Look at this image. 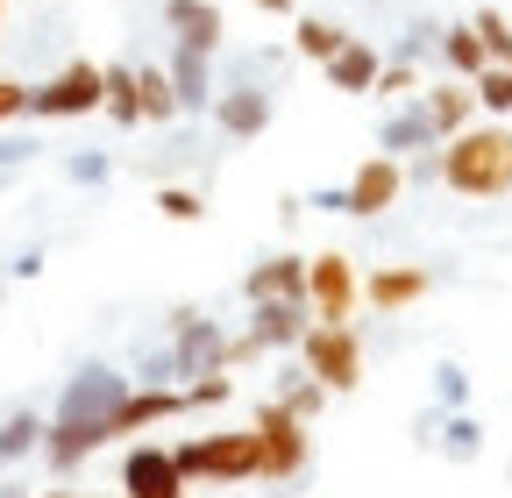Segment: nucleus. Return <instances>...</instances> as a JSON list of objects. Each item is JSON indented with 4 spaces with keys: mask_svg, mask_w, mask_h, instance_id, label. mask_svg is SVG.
<instances>
[{
    "mask_svg": "<svg viewBox=\"0 0 512 498\" xmlns=\"http://www.w3.org/2000/svg\"><path fill=\"white\" fill-rule=\"evenodd\" d=\"M15 114H29V86L22 79H0V129H8Z\"/></svg>",
    "mask_w": 512,
    "mask_h": 498,
    "instance_id": "nucleus-36",
    "label": "nucleus"
},
{
    "mask_svg": "<svg viewBox=\"0 0 512 498\" xmlns=\"http://www.w3.org/2000/svg\"><path fill=\"white\" fill-rule=\"evenodd\" d=\"M420 107H427V121H434V136H441V143H448V136H463L470 121H477V93H470V79L420 86Z\"/></svg>",
    "mask_w": 512,
    "mask_h": 498,
    "instance_id": "nucleus-16",
    "label": "nucleus"
},
{
    "mask_svg": "<svg viewBox=\"0 0 512 498\" xmlns=\"http://www.w3.org/2000/svg\"><path fill=\"white\" fill-rule=\"evenodd\" d=\"M36 150H43L36 136H0V171H22V164H29Z\"/></svg>",
    "mask_w": 512,
    "mask_h": 498,
    "instance_id": "nucleus-34",
    "label": "nucleus"
},
{
    "mask_svg": "<svg viewBox=\"0 0 512 498\" xmlns=\"http://www.w3.org/2000/svg\"><path fill=\"white\" fill-rule=\"evenodd\" d=\"M278 65H285L278 50H242V57H235V79H256V86H271V79H278Z\"/></svg>",
    "mask_w": 512,
    "mask_h": 498,
    "instance_id": "nucleus-33",
    "label": "nucleus"
},
{
    "mask_svg": "<svg viewBox=\"0 0 512 498\" xmlns=\"http://www.w3.org/2000/svg\"><path fill=\"white\" fill-rule=\"evenodd\" d=\"M399 193H406V164L399 157H363L356 171H349V214L356 221H370V214H384V207H399Z\"/></svg>",
    "mask_w": 512,
    "mask_h": 498,
    "instance_id": "nucleus-10",
    "label": "nucleus"
},
{
    "mask_svg": "<svg viewBox=\"0 0 512 498\" xmlns=\"http://www.w3.org/2000/svg\"><path fill=\"white\" fill-rule=\"evenodd\" d=\"M320 72H328V86H335V93H370V86H377V72H384V57H377V43L349 36V43L328 57V65H320Z\"/></svg>",
    "mask_w": 512,
    "mask_h": 498,
    "instance_id": "nucleus-17",
    "label": "nucleus"
},
{
    "mask_svg": "<svg viewBox=\"0 0 512 498\" xmlns=\"http://www.w3.org/2000/svg\"><path fill=\"white\" fill-rule=\"evenodd\" d=\"M136 100H143V121H171V114H178L171 72H164V65H136Z\"/></svg>",
    "mask_w": 512,
    "mask_h": 498,
    "instance_id": "nucleus-24",
    "label": "nucleus"
},
{
    "mask_svg": "<svg viewBox=\"0 0 512 498\" xmlns=\"http://www.w3.org/2000/svg\"><path fill=\"white\" fill-rule=\"evenodd\" d=\"M278 406H285V413H299V420H313L320 406H328V392H320L306 370H299V385H285V392H278Z\"/></svg>",
    "mask_w": 512,
    "mask_h": 498,
    "instance_id": "nucleus-31",
    "label": "nucleus"
},
{
    "mask_svg": "<svg viewBox=\"0 0 512 498\" xmlns=\"http://www.w3.org/2000/svg\"><path fill=\"white\" fill-rule=\"evenodd\" d=\"M377 150H384V157H399V164H406V157H420V150H441L427 107H420V100H399L392 114L377 121Z\"/></svg>",
    "mask_w": 512,
    "mask_h": 498,
    "instance_id": "nucleus-13",
    "label": "nucleus"
},
{
    "mask_svg": "<svg viewBox=\"0 0 512 498\" xmlns=\"http://www.w3.org/2000/svg\"><path fill=\"white\" fill-rule=\"evenodd\" d=\"M249 8H264V15H292V0H249Z\"/></svg>",
    "mask_w": 512,
    "mask_h": 498,
    "instance_id": "nucleus-38",
    "label": "nucleus"
},
{
    "mask_svg": "<svg viewBox=\"0 0 512 498\" xmlns=\"http://www.w3.org/2000/svg\"><path fill=\"white\" fill-rule=\"evenodd\" d=\"M441 50V22H413L406 36H399V57H406V65H420V57H434Z\"/></svg>",
    "mask_w": 512,
    "mask_h": 498,
    "instance_id": "nucleus-32",
    "label": "nucleus"
},
{
    "mask_svg": "<svg viewBox=\"0 0 512 498\" xmlns=\"http://www.w3.org/2000/svg\"><path fill=\"white\" fill-rule=\"evenodd\" d=\"M434 406H441V413H463V406H470V370H463L456 356L434 363Z\"/></svg>",
    "mask_w": 512,
    "mask_h": 498,
    "instance_id": "nucleus-26",
    "label": "nucleus"
},
{
    "mask_svg": "<svg viewBox=\"0 0 512 498\" xmlns=\"http://www.w3.org/2000/svg\"><path fill=\"white\" fill-rule=\"evenodd\" d=\"M15 278H43V249H22V257H8Z\"/></svg>",
    "mask_w": 512,
    "mask_h": 498,
    "instance_id": "nucleus-37",
    "label": "nucleus"
},
{
    "mask_svg": "<svg viewBox=\"0 0 512 498\" xmlns=\"http://www.w3.org/2000/svg\"><path fill=\"white\" fill-rule=\"evenodd\" d=\"M427 285L434 278L420 264H384V271L363 278V306H370V314H406L413 299H427Z\"/></svg>",
    "mask_w": 512,
    "mask_h": 498,
    "instance_id": "nucleus-15",
    "label": "nucleus"
},
{
    "mask_svg": "<svg viewBox=\"0 0 512 498\" xmlns=\"http://www.w3.org/2000/svg\"><path fill=\"white\" fill-rule=\"evenodd\" d=\"M36 498H79V491H36Z\"/></svg>",
    "mask_w": 512,
    "mask_h": 498,
    "instance_id": "nucleus-39",
    "label": "nucleus"
},
{
    "mask_svg": "<svg viewBox=\"0 0 512 498\" xmlns=\"http://www.w3.org/2000/svg\"><path fill=\"white\" fill-rule=\"evenodd\" d=\"M470 93H477V114L505 121V114H512V65H484V72L470 79Z\"/></svg>",
    "mask_w": 512,
    "mask_h": 498,
    "instance_id": "nucleus-25",
    "label": "nucleus"
},
{
    "mask_svg": "<svg viewBox=\"0 0 512 498\" xmlns=\"http://www.w3.org/2000/svg\"><path fill=\"white\" fill-rule=\"evenodd\" d=\"M164 72H171V93H178V114H207L214 107V57H200V50H185V43H171V57H164Z\"/></svg>",
    "mask_w": 512,
    "mask_h": 498,
    "instance_id": "nucleus-14",
    "label": "nucleus"
},
{
    "mask_svg": "<svg viewBox=\"0 0 512 498\" xmlns=\"http://www.w3.org/2000/svg\"><path fill=\"white\" fill-rule=\"evenodd\" d=\"M370 93H384V100H420V72L399 57V65H384V72H377V86H370Z\"/></svg>",
    "mask_w": 512,
    "mask_h": 498,
    "instance_id": "nucleus-30",
    "label": "nucleus"
},
{
    "mask_svg": "<svg viewBox=\"0 0 512 498\" xmlns=\"http://www.w3.org/2000/svg\"><path fill=\"white\" fill-rule=\"evenodd\" d=\"M107 178H114V157H107V150H72V157H64V185H86V193H100Z\"/></svg>",
    "mask_w": 512,
    "mask_h": 498,
    "instance_id": "nucleus-27",
    "label": "nucleus"
},
{
    "mask_svg": "<svg viewBox=\"0 0 512 498\" xmlns=\"http://www.w3.org/2000/svg\"><path fill=\"white\" fill-rule=\"evenodd\" d=\"M441 185L463 200H505L512 193V129L505 121H470L463 136L441 143Z\"/></svg>",
    "mask_w": 512,
    "mask_h": 498,
    "instance_id": "nucleus-2",
    "label": "nucleus"
},
{
    "mask_svg": "<svg viewBox=\"0 0 512 498\" xmlns=\"http://www.w3.org/2000/svg\"><path fill=\"white\" fill-rule=\"evenodd\" d=\"M434 57H441L456 79H477V72L491 65V57H484V36H477L470 22H441V50H434Z\"/></svg>",
    "mask_w": 512,
    "mask_h": 498,
    "instance_id": "nucleus-19",
    "label": "nucleus"
},
{
    "mask_svg": "<svg viewBox=\"0 0 512 498\" xmlns=\"http://www.w3.org/2000/svg\"><path fill=\"white\" fill-rule=\"evenodd\" d=\"M249 427H256V442H264V477H271V484H292V477L306 470V420L271 399V406H256Z\"/></svg>",
    "mask_w": 512,
    "mask_h": 498,
    "instance_id": "nucleus-7",
    "label": "nucleus"
},
{
    "mask_svg": "<svg viewBox=\"0 0 512 498\" xmlns=\"http://www.w3.org/2000/svg\"><path fill=\"white\" fill-rule=\"evenodd\" d=\"M100 79H107V100H100V114L107 121H143V100H136V65H100Z\"/></svg>",
    "mask_w": 512,
    "mask_h": 498,
    "instance_id": "nucleus-22",
    "label": "nucleus"
},
{
    "mask_svg": "<svg viewBox=\"0 0 512 498\" xmlns=\"http://www.w3.org/2000/svg\"><path fill=\"white\" fill-rule=\"evenodd\" d=\"M299 207H320V214H349V185H313Z\"/></svg>",
    "mask_w": 512,
    "mask_h": 498,
    "instance_id": "nucleus-35",
    "label": "nucleus"
},
{
    "mask_svg": "<svg viewBox=\"0 0 512 498\" xmlns=\"http://www.w3.org/2000/svg\"><path fill=\"white\" fill-rule=\"evenodd\" d=\"M470 29L484 36V57H491V65H512V22H505L498 8H477V15H470Z\"/></svg>",
    "mask_w": 512,
    "mask_h": 498,
    "instance_id": "nucleus-28",
    "label": "nucleus"
},
{
    "mask_svg": "<svg viewBox=\"0 0 512 498\" xmlns=\"http://www.w3.org/2000/svg\"><path fill=\"white\" fill-rule=\"evenodd\" d=\"M43 413H8V420H0V470H8V463H22V456H36L43 449Z\"/></svg>",
    "mask_w": 512,
    "mask_h": 498,
    "instance_id": "nucleus-23",
    "label": "nucleus"
},
{
    "mask_svg": "<svg viewBox=\"0 0 512 498\" xmlns=\"http://www.w3.org/2000/svg\"><path fill=\"white\" fill-rule=\"evenodd\" d=\"M299 370L320 385V392H356L363 385V342L349 321H313L299 335Z\"/></svg>",
    "mask_w": 512,
    "mask_h": 498,
    "instance_id": "nucleus-4",
    "label": "nucleus"
},
{
    "mask_svg": "<svg viewBox=\"0 0 512 498\" xmlns=\"http://www.w3.org/2000/svg\"><path fill=\"white\" fill-rule=\"evenodd\" d=\"M128 392H136L128 370H114V363H79L72 378H64V399H57L50 427H43L50 470H79L93 449L121 442V434H114V413L128 406Z\"/></svg>",
    "mask_w": 512,
    "mask_h": 498,
    "instance_id": "nucleus-1",
    "label": "nucleus"
},
{
    "mask_svg": "<svg viewBox=\"0 0 512 498\" xmlns=\"http://www.w3.org/2000/svg\"><path fill=\"white\" fill-rule=\"evenodd\" d=\"M342 43H349V29H342V22H328V15H292V50H299V57H313V65H328Z\"/></svg>",
    "mask_w": 512,
    "mask_h": 498,
    "instance_id": "nucleus-21",
    "label": "nucleus"
},
{
    "mask_svg": "<svg viewBox=\"0 0 512 498\" xmlns=\"http://www.w3.org/2000/svg\"><path fill=\"white\" fill-rule=\"evenodd\" d=\"M121 498H185V470L164 442H136L121 456Z\"/></svg>",
    "mask_w": 512,
    "mask_h": 498,
    "instance_id": "nucleus-9",
    "label": "nucleus"
},
{
    "mask_svg": "<svg viewBox=\"0 0 512 498\" xmlns=\"http://www.w3.org/2000/svg\"><path fill=\"white\" fill-rule=\"evenodd\" d=\"M164 29H171V43L200 50V57H214L228 43V22H221L214 0H164Z\"/></svg>",
    "mask_w": 512,
    "mask_h": 498,
    "instance_id": "nucleus-12",
    "label": "nucleus"
},
{
    "mask_svg": "<svg viewBox=\"0 0 512 498\" xmlns=\"http://www.w3.org/2000/svg\"><path fill=\"white\" fill-rule=\"evenodd\" d=\"M242 299H306V257H264L242 278Z\"/></svg>",
    "mask_w": 512,
    "mask_h": 498,
    "instance_id": "nucleus-18",
    "label": "nucleus"
},
{
    "mask_svg": "<svg viewBox=\"0 0 512 498\" xmlns=\"http://www.w3.org/2000/svg\"><path fill=\"white\" fill-rule=\"evenodd\" d=\"M207 114H214V129H221V136L256 143V136L271 129V114H278V93H271V86H256V79H228V86L214 93Z\"/></svg>",
    "mask_w": 512,
    "mask_h": 498,
    "instance_id": "nucleus-8",
    "label": "nucleus"
},
{
    "mask_svg": "<svg viewBox=\"0 0 512 498\" xmlns=\"http://www.w3.org/2000/svg\"><path fill=\"white\" fill-rule=\"evenodd\" d=\"M185 484H242V477H264V442L256 427H235V434H192V442L171 449Z\"/></svg>",
    "mask_w": 512,
    "mask_h": 498,
    "instance_id": "nucleus-3",
    "label": "nucleus"
},
{
    "mask_svg": "<svg viewBox=\"0 0 512 498\" xmlns=\"http://www.w3.org/2000/svg\"><path fill=\"white\" fill-rule=\"evenodd\" d=\"M157 214L164 221H207V200L192 185H157Z\"/></svg>",
    "mask_w": 512,
    "mask_h": 498,
    "instance_id": "nucleus-29",
    "label": "nucleus"
},
{
    "mask_svg": "<svg viewBox=\"0 0 512 498\" xmlns=\"http://www.w3.org/2000/svg\"><path fill=\"white\" fill-rule=\"evenodd\" d=\"M100 100H107V79H100L93 57H72L64 72L29 86V114L36 121H79V114H100Z\"/></svg>",
    "mask_w": 512,
    "mask_h": 498,
    "instance_id": "nucleus-5",
    "label": "nucleus"
},
{
    "mask_svg": "<svg viewBox=\"0 0 512 498\" xmlns=\"http://www.w3.org/2000/svg\"><path fill=\"white\" fill-rule=\"evenodd\" d=\"M306 306H313V321H349L356 306H363V271H356V257H342V249L306 257Z\"/></svg>",
    "mask_w": 512,
    "mask_h": 498,
    "instance_id": "nucleus-6",
    "label": "nucleus"
},
{
    "mask_svg": "<svg viewBox=\"0 0 512 498\" xmlns=\"http://www.w3.org/2000/svg\"><path fill=\"white\" fill-rule=\"evenodd\" d=\"M434 449H441L448 463H477V456H484V420H477L470 406H463V413H441Z\"/></svg>",
    "mask_w": 512,
    "mask_h": 498,
    "instance_id": "nucleus-20",
    "label": "nucleus"
},
{
    "mask_svg": "<svg viewBox=\"0 0 512 498\" xmlns=\"http://www.w3.org/2000/svg\"><path fill=\"white\" fill-rule=\"evenodd\" d=\"M306 328H313V306H306V299H256L242 335L271 356V349H299V335H306Z\"/></svg>",
    "mask_w": 512,
    "mask_h": 498,
    "instance_id": "nucleus-11",
    "label": "nucleus"
}]
</instances>
